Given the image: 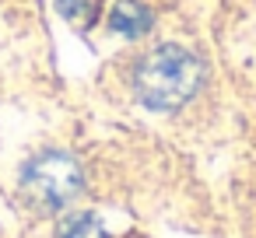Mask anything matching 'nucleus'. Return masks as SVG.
<instances>
[{"mask_svg":"<svg viewBox=\"0 0 256 238\" xmlns=\"http://www.w3.org/2000/svg\"><path fill=\"white\" fill-rule=\"evenodd\" d=\"M204 81V67L193 53L179 49V46H158L151 49L137 74H134V88H137V98L148 105V109H179L182 102H190L196 95Z\"/></svg>","mask_w":256,"mask_h":238,"instance_id":"f257e3e1","label":"nucleus"},{"mask_svg":"<svg viewBox=\"0 0 256 238\" xmlns=\"http://www.w3.org/2000/svg\"><path fill=\"white\" fill-rule=\"evenodd\" d=\"M22 186H25V196L32 203H39L46 210H60L81 193L84 175H81V165L70 154L50 151V154H39L36 161H28V168L22 175Z\"/></svg>","mask_w":256,"mask_h":238,"instance_id":"f03ea898","label":"nucleus"},{"mask_svg":"<svg viewBox=\"0 0 256 238\" xmlns=\"http://www.w3.org/2000/svg\"><path fill=\"white\" fill-rule=\"evenodd\" d=\"M109 28L120 32V35L137 39V35H144L151 28V11L144 4H137V0H120L112 7V14H109Z\"/></svg>","mask_w":256,"mask_h":238,"instance_id":"7ed1b4c3","label":"nucleus"},{"mask_svg":"<svg viewBox=\"0 0 256 238\" xmlns=\"http://www.w3.org/2000/svg\"><path fill=\"white\" fill-rule=\"evenodd\" d=\"M60 238H106V228L95 214H74L60 224Z\"/></svg>","mask_w":256,"mask_h":238,"instance_id":"20e7f679","label":"nucleus"},{"mask_svg":"<svg viewBox=\"0 0 256 238\" xmlns=\"http://www.w3.org/2000/svg\"><path fill=\"white\" fill-rule=\"evenodd\" d=\"M56 7H60V14L67 21H74L81 28H88L92 18H95V4H92V0H56Z\"/></svg>","mask_w":256,"mask_h":238,"instance_id":"39448f33","label":"nucleus"}]
</instances>
